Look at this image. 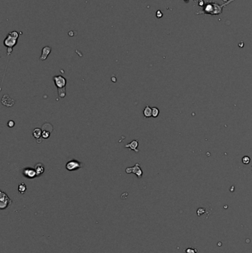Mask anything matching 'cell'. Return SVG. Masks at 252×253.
<instances>
[{
    "instance_id": "1",
    "label": "cell",
    "mask_w": 252,
    "mask_h": 253,
    "mask_svg": "<svg viewBox=\"0 0 252 253\" xmlns=\"http://www.w3.org/2000/svg\"><path fill=\"white\" fill-rule=\"evenodd\" d=\"M55 85L58 88V95L60 98H65L66 96L67 80L62 76H55L53 78Z\"/></svg>"
},
{
    "instance_id": "2",
    "label": "cell",
    "mask_w": 252,
    "mask_h": 253,
    "mask_svg": "<svg viewBox=\"0 0 252 253\" xmlns=\"http://www.w3.org/2000/svg\"><path fill=\"white\" fill-rule=\"evenodd\" d=\"M17 40H18V39L12 36L10 33H8L7 36L4 40V45L7 47V55H11V54L12 53V50H13V48L17 44Z\"/></svg>"
},
{
    "instance_id": "3",
    "label": "cell",
    "mask_w": 252,
    "mask_h": 253,
    "mask_svg": "<svg viewBox=\"0 0 252 253\" xmlns=\"http://www.w3.org/2000/svg\"><path fill=\"white\" fill-rule=\"evenodd\" d=\"M12 203H13L12 200L8 197L5 192L0 191V209L2 210L7 209V207L11 205Z\"/></svg>"
},
{
    "instance_id": "4",
    "label": "cell",
    "mask_w": 252,
    "mask_h": 253,
    "mask_svg": "<svg viewBox=\"0 0 252 253\" xmlns=\"http://www.w3.org/2000/svg\"><path fill=\"white\" fill-rule=\"evenodd\" d=\"M203 11V12L202 13L214 15L220 13L222 12V10H221V6L218 5L217 4H208V5H206Z\"/></svg>"
},
{
    "instance_id": "5",
    "label": "cell",
    "mask_w": 252,
    "mask_h": 253,
    "mask_svg": "<svg viewBox=\"0 0 252 253\" xmlns=\"http://www.w3.org/2000/svg\"><path fill=\"white\" fill-rule=\"evenodd\" d=\"M126 172L128 174L130 173H134L135 175H136L137 177L138 178H141L142 176H143V171H142L141 168L140 166V164L139 163H137L133 166H131V167H127L126 169Z\"/></svg>"
},
{
    "instance_id": "6",
    "label": "cell",
    "mask_w": 252,
    "mask_h": 253,
    "mask_svg": "<svg viewBox=\"0 0 252 253\" xmlns=\"http://www.w3.org/2000/svg\"><path fill=\"white\" fill-rule=\"evenodd\" d=\"M84 166V164L82 162L77 160H71L69 161L65 165V167L69 171H75L79 169H81Z\"/></svg>"
},
{
    "instance_id": "7",
    "label": "cell",
    "mask_w": 252,
    "mask_h": 253,
    "mask_svg": "<svg viewBox=\"0 0 252 253\" xmlns=\"http://www.w3.org/2000/svg\"><path fill=\"white\" fill-rule=\"evenodd\" d=\"M23 176L28 179H33L36 177H37V174L36 172L35 168L32 167H26L23 170Z\"/></svg>"
},
{
    "instance_id": "8",
    "label": "cell",
    "mask_w": 252,
    "mask_h": 253,
    "mask_svg": "<svg viewBox=\"0 0 252 253\" xmlns=\"http://www.w3.org/2000/svg\"><path fill=\"white\" fill-rule=\"evenodd\" d=\"M2 103L3 105L6 106V107H11L14 105L15 101L11 98L9 95L5 94L2 98Z\"/></svg>"
},
{
    "instance_id": "9",
    "label": "cell",
    "mask_w": 252,
    "mask_h": 253,
    "mask_svg": "<svg viewBox=\"0 0 252 253\" xmlns=\"http://www.w3.org/2000/svg\"><path fill=\"white\" fill-rule=\"evenodd\" d=\"M51 48L50 47L46 46L44 47L42 49V55L40 56V60L41 61H44L45 59L47 58V56L50 55V52H51Z\"/></svg>"
},
{
    "instance_id": "10",
    "label": "cell",
    "mask_w": 252,
    "mask_h": 253,
    "mask_svg": "<svg viewBox=\"0 0 252 253\" xmlns=\"http://www.w3.org/2000/svg\"><path fill=\"white\" fill-rule=\"evenodd\" d=\"M138 140H133V141H132L130 143H129V144H126L125 146H124V147L129 148L130 150H133V151H135V152H136V153H138Z\"/></svg>"
},
{
    "instance_id": "11",
    "label": "cell",
    "mask_w": 252,
    "mask_h": 253,
    "mask_svg": "<svg viewBox=\"0 0 252 253\" xmlns=\"http://www.w3.org/2000/svg\"><path fill=\"white\" fill-rule=\"evenodd\" d=\"M34 168H35L36 172L37 177H39V176H41L43 173H44V166L43 164H42V163H38V164H36L35 165V166H34Z\"/></svg>"
},
{
    "instance_id": "12",
    "label": "cell",
    "mask_w": 252,
    "mask_h": 253,
    "mask_svg": "<svg viewBox=\"0 0 252 253\" xmlns=\"http://www.w3.org/2000/svg\"><path fill=\"white\" fill-rule=\"evenodd\" d=\"M143 113H144V116L146 118H150L152 116V109L149 105L146 106Z\"/></svg>"
},
{
    "instance_id": "13",
    "label": "cell",
    "mask_w": 252,
    "mask_h": 253,
    "mask_svg": "<svg viewBox=\"0 0 252 253\" xmlns=\"http://www.w3.org/2000/svg\"><path fill=\"white\" fill-rule=\"evenodd\" d=\"M33 135L36 139H39L42 135V129L40 128H36L33 129Z\"/></svg>"
},
{
    "instance_id": "14",
    "label": "cell",
    "mask_w": 252,
    "mask_h": 253,
    "mask_svg": "<svg viewBox=\"0 0 252 253\" xmlns=\"http://www.w3.org/2000/svg\"><path fill=\"white\" fill-rule=\"evenodd\" d=\"M42 129L51 133V132L53 130V125H52L51 124H50V123H45L44 124H43Z\"/></svg>"
},
{
    "instance_id": "15",
    "label": "cell",
    "mask_w": 252,
    "mask_h": 253,
    "mask_svg": "<svg viewBox=\"0 0 252 253\" xmlns=\"http://www.w3.org/2000/svg\"><path fill=\"white\" fill-rule=\"evenodd\" d=\"M26 190H27V186H26L25 184L21 183L18 184V191L20 194H24V192H25Z\"/></svg>"
},
{
    "instance_id": "16",
    "label": "cell",
    "mask_w": 252,
    "mask_h": 253,
    "mask_svg": "<svg viewBox=\"0 0 252 253\" xmlns=\"http://www.w3.org/2000/svg\"><path fill=\"white\" fill-rule=\"evenodd\" d=\"M152 117L154 118H157V117L159 116V113H160V110L158 107H154L152 108Z\"/></svg>"
},
{
    "instance_id": "17",
    "label": "cell",
    "mask_w": 252,
    "mask_h": 253,
    "mask_svg": "<svg viewBox=\"0 0 252 253\" xmlns=\"http://www.w3.org/2000/svg\"><path fill=\"white\" fill-rule=\"evenodd\" d=\"M242 162H243V164H249V163L251 162L250 157L248 156V155L243 156V159H242Z\"/></svg>"
},
{
    "instance_id": "18",
    "label": "cell",
    "mask_w": 252,
    "mask_h": 253,
    "mask_svg": "<svg viewBox=\"0 0 252 253\" xmlns=\"http://www.w3.org/2000/svg\"><path fill=\"white\" fill-rule=\"evenodd\" d=\"M50 133H50V132L45 131V130H42V137L44 139H47L48 138L50 137Z\"/></svg>"
},
{
    "instance_id": "19",
    "label": "cell",
    "mask_w": 252,
    "mask_h": 253,
    "mask_svg": "<svg viewBox=\"0 0 252 253\" xmlns=\"http://www.w3.org/2000/svg\"><path fill=\"white\" fill-rule=\"evenodd\" d=\"M185 252L186 253H197V249H195V248L190 247V248H188L187 250H185Z\"/></svg>"
},
{
    "instance_id": "20",
    "label": "cell",
    "mask_w": 252,
    "mask_h": 253,
    "mask_svg": "<svg viewBox=\"0 0 252 253\" xmlns=\"http://www.w3.org/2000/svg\"><path fill=\"white\" fill-rule=\"evenodd\" d=\"M14 125H15V122L13 120H10L9 122H8V123H7V126H8L9 127H13Z\"/></svg>"
},
{
    "instance_id": "21",
    "label": "cell",
    "mask_w": 252,
    "mask_h": 253,
    "mask_svg": "<svg viewBox=\"0 0 252 253\" xmlns=\"http://www.w3.org/2000/svg\"><path fill=\"white\" fill-rule=\"evenodd\" d=\"M156 17L158 18H161L163 17V13H161V11H158L156 13Z\"/></svg>"
},
{
    "instance_id": "22",
    "label": "cell",
    "mask_w": 252,
    "mask_h": 253,
    "mask_svg": "<svg viewBox=\"0 0 252 253\" xmlns=\"http://www.w3.org/2000/svg\"><path fill=\"white\" fill-rule=\"evenodd\" d=\"M203 213H204V209H202V208H201V209H199L198 210H197V215H198L199 216H201V215H202Z\"/></svg>"
}]
</instances>
